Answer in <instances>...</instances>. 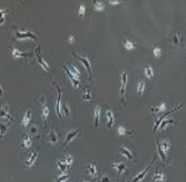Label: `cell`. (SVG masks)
I'll list each match as a JSON object with an SVG mask.
<instances>
[{
	"instance_id": "6da1fadb",
	"label": "cell",
	"mask_w": 186,
	"mask_h": 182,
	"mask_svg": "<svg viewBox=\"0 0 186 182\" xmlns=\"http://www.w3.org/2000/svg\"><path fill=\"white\" fill-rule=\"evenodd\" d=\"M120 83H121V88H120V93H121V101L122 103H125V87H126V83H127V71L123 70L122 73H120Z\"/></svg>"
},
{
	"instance_id": "7a4b0ae2",
	"label": "cell",
	"mask_w": 186,
	"mask_h": 182,
	"mask_svg": "<svg viewBox=\"0 0 186 182\" xmlns=\"http://www.w3.org/2000/svg\"><path fill=\"white\" fill-rule=\"evenodd\" d=\"M154 161H155V159H153L152 160H151V162L150 164H148L146 166V168L144 169V170L142 171V172L140 173L139 175H137V176L135 177V179L133 180V182H140L141 180H142L143 178H144L145 176H146V174L148 173V171L150 170V168H151V166H152L153 164H154Z\"/></svg>"
},
{
	"instance_id": "3957f363",
	"label": "cell",
	"mask_w": 186,
	"mask_h": 182,
	"mask_svg": "<svg viewBox=\"0 0 186 182\" xmlns=\"http://www.w3.org/2000/svg\"><path fill=\"white\" fill-rule=\"evenodd\" d=\"M72 55L83 62V64L86 66V68L88 69V73H89V80H91L92 79V73H91V68H90V61L88 60V58L84 57V56H79V55H77V54H75V53H73Z\"/></svg>"
},
{
	"instance_id": "277c9868",
	"label": "cell",
	"mask_w": 186,
	"mask_h": 182,
	"mask_svg": "<svg viewBox=\"0 0 186 182\" xmlns=\"http://www.w3.org/2000/svg\"><path fill=\"white\" fill-rule=\"evenodd\" d=\"M55 85L58 90V98H57V103H56V112H57L58 117H60L61 116V106H60V101H61V88H60V85L58 83H55Z\"/></svg>"
},
{
	"instance_id": "5b68a950",
	"label": "cell",
	"mask_w": 186,
	"mask_h": 182,
	"mask_svg": "<svg viewBox=\"0 0 186 182\" xmlns=\"http://www.w3.org/2000/svg\"><path fill=\"white\" fill-rule=\"evenodd\" d=\"M16 37L17 38H33V40H36V36L34 35V33L32 31H25V32H20V31H16Z\"/></svg>"
},
{
	"instance_id": "8992f818",
	"label": "cell",
	"mask_w": 186,
	"mask_h": 182,
	"mask_svg": "<svg viewBox=\"0 0 186 182\" xmlns=\"http://www.w3.org/2000/svg\"><path fill=\"white\" fill-rule=\"evenodd\" d=\"M105 115H107V119H108L107 127H108V129H111L112 126L114 125V121H115V118H114V114H113V112H112L111 110L108 109L107 112H105Z\"/></svg>"
},
{
	"instance_id": "52a82bcc",
	"label": "cell",
	"mask_w": 186,
	"mask_h": 182,
	"mask_svg": "<svg viewBox=\"0 0 186 182\" xmlns=\"http://www.w3.org/2000/svg\"><path fill=\"white\" fill-rule=\"evenodd\" d=\"M111 166L113 167V168L116 169L119 176H120V175L122 174L125 170H126V166H125L124 162H112Z\"/></svg>"
},
{
	"instance_id": "ba28073f",
	"label": "cell",
	"mask_w": 186,
	"mask_h": 182,
	"mask_svg": "<svg viewBox=\"0 0 186 182\" xmlns=\"http://www.w3.org/2000/svg\"><path fill=\"white\" fill-rule=\"evenodd\" d=\"M63 68H64V70H65L66 73H67V75H68V77H70V79L71 83H72L73 87H75V88H78V87H79V80H78L77 78H75V76H73L72 73H70V68H68L66 65H64V66H63Z\"/></svg>"
},
{
	"instance_id": "9c48e42d",
	"label": "cell",
	"mask_w": 186,
	"mask_h": 182,
	"mask_svg": "<svg viewBox=\"0 0 186 182\" xmlns=\"http://www.w3.org/2000/svg\"><path fill=\"white\" fill-rule=\"evenodd\" d=\"M37 62L40 64V65L42 66L45 69H47V70H49L50 69V66L49 64L47 63V61H45L44 58L42 57V55H40V46H38L37 48Z\"/></svg>"
},
{
	"instance_id": "30bf717a",
	"label": "cell",
	"mask_w": 186,
	"mask_h": 182,
	"mask_svg": "<svg viewBox=\"0 0 186 182\" xmlns=\"http://www.w3.org/2000/svg\"><path fill=\"white\" fill-rule=\"evenodd\" d=\"M30 119H31V109L28 110V111L26 112V114L23 116V119H22V121H21V125H22L23 127L27 126L30 122Z\"/></svg>"
},
{
	"instance_id": "8fae6325",
	"label": "cell",
	"mask_w": 186,
	"mask_h": 182,
	"mask_svg": "<svg viewBox=\"0 0 186 182\" xmlns=\"http://www.w3.org/2000/svg\"><path fill=\"white\" fill-rule=\"evenodd\" d=\"M36 157H37V152L36 151H33V152L30 154V156L28 157V159H26L25 160V164L27 167H31L32 164L35 162V160H36Z\"/></svg>"
},
{
	"instance_id": "7c38bea8",
	"label": "cell",
	"mask_w": 186,
	"mask_h": 182,
	"mask_svg": "<svg viewBox=\"0 0 186 182\" xmlns=\"http://www.w3.org/2000/svg\"><path fill=\"white\" fill-rule=\"evenodd\" d=\"M21 143H22V146L25 147V148H29V147L31 146V141H30V138L27 134H23L22 135Z\"/></svg>"
},
{
	"instance_id": "4fadbf2b",
	"label": "cell",
	"mask_w": 186,
	"mask_h": 182,
	"mask_svg": "<svg viewBox=\"0 0 186 182\" xmlns=\"http://www.w3.org/2000/svg\"><path fill=\"white\" fill-rule=\"evenodd\" d=\"M165 109H166V105H165V103H159L157 107H153V108H150V111H152L153 113H161V112H163V111H165Z\"/></svg>"
},
{
	"instance_id": "5bb4252c",
	"label": "cell",
	"mask_w": 186,
	"mask_h": 182,
	"mask_svg": "<svg viewBox=\"0 0 186 182\" xmlns=\"http://www.w3.org/2000/svg\"><path fill=\"white\" fill-rule=\"evenodd\" d=\"M79 133H80L79 129H75V131H70V133H67V135H66V139H65V142L63 143V146H65V145L68 144V143H70V141H72V139L75 138V136H77Z\"/></svg>"
},
{
	"instance_id": "9a60e30c",
	"label": "cell",
	"mask_w": 186,
	"mask_h": 182,
	"mask_svg": "<svg viewBox=\"0 0 186 182\" xmlns=\"http://www.w3.org/2000/svg\"><path fill=\"white\" fill-rule=\"evenodd\" d=\"M119 152L121 153V154H123L125 157H127L128 159H133V153L130 152V151L128 150V149L126 148V147H124V146H121L120 148H119Z\"/></svg>"
},
{
	"instance_id": "2e32d148",
	"label": "cell",
	"mask_w": 186,
	"mask_h": 182,
	"mask_svg": "<svg viewBox=\"0 0 186 182\" xmlns=\"http://www.w3.org/2000/svg\"><path fill=\"white\" fill-rule=\"evenodd\" d=\"M48 140H49L50 143H53V144H56V143L58 142V138H57V135L55 134V131H50L49 133H48Z\"/></svg>"
},
{
	"instance_id": "e0dca14e",
	"label": "cell",
	"mask_w": 186,
	"mask_h": 182,
	"mask_svg": "<svg viewBox=\"0 0 186 182\" xmlns=\"http://www.w3.org/2000/svg\"><path fill=\"white\" fill-rule=\"evenodd\" d=\"M12 54L15 56V57H21V56H28V55H30V53H25V52L20 51L19 49H16V48H12Z\"/></svg>"
},
{
	"instance_id": "ac0fdd59",
	"label": "cell",
	"mask_w": 186,
	"mask_h": 182,
	"mask_svg": "<svg viewBox=\"0 0 186 182\" xmlns=\"http://www.w3.org/2000/svg\"><path fill=\"white\" fill-rule=\"evenodd\" d=\"M99 114H100V107L96 106L94 107V120H95V126H98V120H99Z\"/></svg>"
},
{
	"instance_id": "d6986e66",
	"label": "cell",
	"mask_w": 186,
	"mask_h": 182,
	"mask_svg": "<svg viewBox=\"0 0 186 182\" xmlns=\"http://www.w3.org/2000/svg\"><path fill=\"white\" fill-rule=\"evenodd\" d=\"M1 117H2V118L6 117V118H8V119H10V120H12V116H10V112H8L7 106H2V108H1Z\"/></svg>"
},
{
	"instance_id": "ffe728a7",
	"label": "cell",
	"mask_w": 186,
	"mask_h": 182,
	"mask_svg": "<svg viewBox=\"0 0 186 182\" xmlns=\"http://www.w3.org/2000/svg\"><path fill=\"white\" fill-rule=\"evenodd\" d=\"M88 171H89V174L92 177H95L97 174V169H96V164H90L88 166Z\"/></svg>"
},
{
	"instance_id": "44dd1931",
	"label": "cell",
	"mask_w": 186,
	"mask_h": 182,
	"mask_svg": "<svg viewBox=\"0 0 186 182\" xmlns=\"http://www.w3.org/2000/svg\"><path fill=\"white\" fill-rule=\"evenodd\" d=\"M68 177H70V175H68L67 172L60 173L59 176H58V178H57V180H56V182H66V180L68 179Z\"/></svg>"
},
{
	"instance_id": "7402d4cb",
	"label": "cell",
	"mask_w": 186,
	"mask_h": 182,
	"mask_svg": "<svg viewBox=\"0 0 186 182\" xmlns=\"http://www.w3.org/2000/svg\"><path fill=\"white\" fill-rule=\"evenodd\" d=\"M157 180H159V181H164V180H165V178H164V175L163 174V173L158 172V171H157V172L154 174V177H153V179H152V182H155Z\"/></svg>"
},
{
	"instance_id": "603a6c76",
	"label": "cell",
	"mask_w": 186,
	"mask_h": 182,
	"mask_svg": "<svg viewBox=\"0 0 186 182\" xmlns=\"http://www.w3.org/2000/svg\"><path fill=\"white\" fill-rule=\"evenodd\" d=\"M44 97L42 96V99H40V103H42V117L44 118H46L47 119V117L49 116V109H48V107L46 106V103H44Z\"/></svg>"
},
{
	"instance_id": "cb8c5ba5",
	"label": "cell",
	"mask_w": 186,
	"mask_h": 182,
	"mask_svg": "<svg viewBox=\"0 0 186 182\" xmlns=\"http://www.w3.org/2000/svg\"><path fill=\"white\" fill-rule=\"evenodd\" d=\"M123 44H124V47L126 48L127 50H133L137 48V45L133 44V42H130V40H125Z\"/></svg>"
},
{
	"instance_id": "d4e9b609",
	"label": "cell",
	"mask_w": 186,
	"mask_h": 182,
	"mask_svg": "<svg viewBox=\"0 0 186 182\" xmlns=\"http://www.w3.org/2000/svg\"><path fill=\"white\" fill-rule=\"evenodd\" d=\"M145 75H146L148 78H152L153 76H154V71H153V68H151L149 64H147L146 68H145Z\"/></svg>"
},
{
	"instance_id": "484cf974",
	"label": "cell",
	"mask_w": 186,
	"mask_h": 182,
	"mask_svg": "<svg viewBox=\"0 0 186 182\" xmlns=\"http://www.w3.org/2000/svg\"><path fill=\"white\" fill-rule=\"evenodd\" d=\"M70 73H72V75L75 76V78H77V79H79L80 75H81V73H80L79 68H77L75 65H70Z\"/></svg>"
},
{
	"instance_id": "4316f807",
	"label": "cell",
	"mask_w": 186,
	"mask_h": 182,
	"mask_svg": "<svg viewBox=\"0 0 186 182\" xmlns=\"http://www.w3.org/2000/svg\"><path fill=\"white\" fill-rule=\"evenodd\" d=\"M145 87H146V84H145L144 81H139V83H138V86H137V91L139 93H143L145 91Z\"/></svg>"
},
{
	"instance_id": "83f0119b",
	"label": "cell",
	"mask_w": 186,
	"mask_h": 182,
	"mask_svg": "<svg viewBox=\"0 0 186 182\" xmlns=\"http://www.w3.org/2000/svg\"><path fill=\"white\" fill-rule=\"evenodd\" d=\"M160 147H161V149L163 150V152L165 153V152H168V151L170 150V148H171V143L166 142V141H163V142L160 143Z\"/></svg>"
},
{
	"instance_id": "f1b7e54d",
	"label": "cell",
	"mask_w": 186,
	"mask_h": 182,
	"mask_svg": "<svg viewBox=\"0 0 186 182\" xmlns=\"http://www.w3.org/2000/svg\"><path fill=\"white\" fill-rule=\"evenodd\" d=\"M173 122H174V120H173V119H168V120H163V122H161L160 124H159V128L163 129V131H164V129H165V127L168 126V125L170 124V123H173Z\"/></svg>"
},
{
	"instance_id": "f546056e",
	"label": "cell",
	"mask_w": 186,
	"mask_h": 182,
	"mask_svg": "<svg viewBox=\"0 0 186 182\" xmlns=\"http://www.w3.org/2000/svg\"><path fill=\"white\" fill-rule=\"evenodd\" d=\"M172 38H171V40H172L174 44H178L179 42H180V33L179 32H174V33H172Z\"/></svg>"
},
{
	"instance_id": "4dcf8cb0",
	"label": "cell",
	"mask_w": 186,
	"mask_h": 182,
	"mask_svg": "<svg viewBox=\"0 0 186 182\" xmlns=\"http://www.w3.org/2000/svg\"><path fill=\"white\" fill-rule=\"evenodd\" d=\"M117 131H118V134H119L120 136L127 135V133H129V131H127L126 127H125L124 125H119L118 128H117Z\"/></svg>"
},
{
	"instance_id": "1f68e13d",
	"label": "cell",
	"mask_w": 186,
	"mask_h": 182,
	"mask_svg": "<svg viewBox=\"0 0 186 182\" xmlns=\"http://www.w3.org/2000/svg\"><path fill=\"white\" fill-rule=\"evenodd\" d=\"M157 151H158V154H159V156L163 159V160L164 161L165 160V153L163 152V150L161 149V147H160V143L159 142H157Z\"/></svg>"
},
{
	"instance_id": "d6a6232c",
	"label": "cell",
	"mask_w": 186,
	"mask_h": 182,
	"mask_svg": "<svg viewBox=\"0 0 186 182\" xmlns=\"http://www.w3.org/2000/svg\"><path fill=\"white\" fill-rule=\"evenodd\" d=\"M93 4H94V7L96 8V10H103L105 6V2H103V1H95Z\"/></svg>"
},
{
	"instance_id": "836d02e7",
	"label": "cell",
	"mask_w": 186,
	"mask_h": 182,
	"mask_svg": "<svg viewBox=\"0 0 186 182\" xmlns=\"http://www.w3.org/2000/svg\"><path fill=\"white\" fill-rule=\"evenodd\" d=\"M62 161V160H61ZM72 161H73V159H72V156L71 155H67V156H65V159L63 160V164H65L66 166H70L71 164H72Z\"/></svg>"
},
{
	"instance_id": "e575fe53",
	"label": "cell",
	"mask_w": 186,
	"mask_h": 182,
	"mask_svg": "<svg viewBox=\"0 0 186 182\" xmlns=\"http://www.w3.org/2000/svg\"><path fill=\"white\" fill-rule=\"evenodd\" d=\"M153 54H154V56H156V57H159V56L163 54V50H161V48L155 47L154 49H153Z\"/></svg>"
},
{
	"instance_id": "d590c367",
	"label": "cell",
	"mask_w": 186,
	"mask_h": 182,
	"mask_svg": "<svg viewBox=\"0 0 186 182\" xmlns=\"http://www.w3.org/2000/svg\"><path fill=\"white\" fill-rule=\"evenodd\" d=\"M57 166H58V169L60 170V173H63V172H65V169H66V164H63L62 161H58L57 162Z\"/></svg>"
},
{
	"instance_id": "8d00e7d4",
	"label": "cell",
	"mask_w": 186,
	"mask_h": 182,
	"mask_svg": "<svg viewBox=\"0 0 186 182\" xmlns=\"http://www.w3.org/2000/svg\"><path fill=\"white\" fill-rule=\"evenodd\" d=\"M30 133H31L34 136H38V129H37V127H36L35 125H31V127H30Z\"/></svg>"
},
{
	"instance_id": "74e56055",
	"label": "cell",
	"mask_w": 186,
	"mask_h": 182,
	"mask_svg": "<svg viewBox=\"0 0 186 182\" xmlns=\"http://www.w3.org/2000/svg\"><path fill=\"white\" fill-rule=\"evenodd\" d=\"M90 98H91V94H90L89 90H88L87 88H86L85 93L83 94V99H85V101H89Z\"/></svg>"
},
{
	"instance_id": "f35d334b",
	"label": "cell",
	"mask_w": 186,
	"mask_h": 182,
	"mask_svg": "<svg viewBox=\"0 0 186 182\" xmlns=\"http://www.w3.org/2000/svg\"><path fill=\"white\" fill-rule=\"evenodd\" d=\"M63 110L64 112H65V115L66 116H70V107H68V103H63Z\"/></svg>"
},
{
	"instance_id": "ab89813d",
	"label": "cell",
	"mask_w": 186,
	"mask_h": 182,
	"mask_svg": "<svg viewBox=\"0 0 186 182\" xmlns=\"http://www.w3.org/2000/svg\"><path fill=\"white\" fill-rule=\"evenodd\" d=\"M84 12H85V5H84V4H80V6H79V15H80V16H83Z\"/></svg>"
},
{
	"instance_id": "60d3db41",
	"label": "cell",
	"mask_w": 186,
	"mask_h": 182,
	"mask_svg": "<svg viewBox=\"0 0 186 182\" xmlns=\"http://www.w3.org/2000/svg\"><path fill=\"white\" fill-rule=\"evenodd\" d=\"M101 182H110V178L107 175H103V176L101 177Z\"/></svg>"
},
{
	"instance_id": "b9f144b4",
	"label": "cell",
	"mask_w": 186,
	"mask_h": 182,
	"mask_svg": "<svg viewBox=\"0 0 186 182\" xmlns=\"http://www.w3.org/2000/svg\"><path fill=\"white\" fill-rule=\"evenodd\" d=\"M66 38H67L70 42H73L75 40V36L72 35V34H70V35H66Z\"/></svg>"
},
{
	"instance_id": "7bdbcfd3",
	"label": "cell",
	"mask_w": 186,
	"mask_h": 182,
	"mask_svg": "<svg viewBox=\"0 0 186 182\" xmlns=\"http://www.w3.org/2000/svg\"><path fill=\"white\" fill-rule=\"evenodd\" d=\"M110 3H111V4H120L121 1H112V0H111V1H110Z\"/></svg>"
},
{
	"instance_id": "ee69618b",
	"label": "cell",
	"mask_w": 186,
	"mask_h": 182,
	"mask_svg": "<svg viewBox=\"0 0 186 182\" xmlns=\"http://www.w3.org/2000/svg\"><path fill=\"white\" fill-rule=\"evenodd\" d=\"M82 182H90V181H88V180H84V181H82Z\"/></svg>"
},
{
	"instance_id": "f6af8a7d",
	"label": "cell",
	"mask_w": 186,
	"mask_h": 182,
	"mask_svg": "<svg viewBox=\"0 0 186 182\" xmlns=\"http://www.w3.org/2000/svg\"><path fill=\"white\" fill-rule=\"evenodd\" d=\"M185 157H186V151H185Z\"/></svg>"
},
{
	"instance_id": "bcb514c9",
	"label": "cell",
	"mask_w": 186,
	"mask_h": 182,
	"mask_svg": "<svg viewBox=\"0 0 186 182\" xmlns=\"http://www.w3.org/2000/svg\"><path fill=\"white\" fill-rule=\"evenodd\" d=\"M123 182H125V181H123Z\"/></svg>"
}]
</instances>
